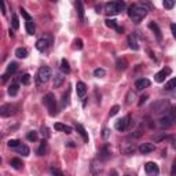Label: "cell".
<instances>
[{"mask_svg":"<svg viewBox=\"0 0 176 176\" xmlns=\"http://www.w3.org/2000/svg\"><path fill=\"white\" fill-rule=\"evenodd\" d=\"M17 151H18L19 154H22V155H25V157H28L29 155V153H30V150H29V147L26 145H19L18 147H17Z\"/></svg>","mask_w":176,"mask_h":176,"instance_id":"22","label":"cell"},{"mask_svg":"<svg viewBox=\"0 0 176 176\" xmlns=\"http://www.w3.org/2000/svg\"><path fill=\"white\" fill-rule=\"evenodd\" d=\"M162 4H164V7L168 8V10H171V8L175 7V2H174V0H165Z\"/></svg>","mask_w":176,"mask_h":176,"instance_id":"38","label":"cell"},{"mask_svg":"<svg viewBox=\"0 0 176 176\" xmlns=\"http://www.w3.org/2000/svg\"><path fill=\"white\" fill-rule=\"evenodd\" d=\"M19 145H21V142H19L18 139H10V140H8V146H10V147L17 149Z\"/></svg>","mask_w":176,"mask_h":176,"instance_id":"37","label":"cell"},{"mask_svg":"<svg viewBox=\"0 0 176 176\" xmlns=\"http://www.w3.org/2000/svg\"><path fill=\"white\" fill-rule=\"evenodd\" d=\"M110 135V131L107 130V128H103V132H102V136H103V139H107Z\"/></svg>","mask_w":176,"mask_h":176,"instance_id":"47","label":"cell"},{"mask_svg":"<svg viewBox=\"0 0 176 176\" xmlns=\"http://www.w3.org/2000/svg\"><path fill=\"white\" fill-rule=\"evenodd\" d=\"M135 99V94L132 92V91H130V92H128V98H127V103L130 105V103H132V101H134Z\"/></svg>","mask_w":176,"mask_h":176,"instance_id":"43","label":"cell"},{"mask_svg":"<svg viewBox=\"0 0 176 176\" xmlns=\"http://www.w3.org/2000/svg\"><path fill=\"white\" fill-rule=\"evenodd\" d=\"M175 88H176V77L171 78V80L165 84V90L166 91H172V90H175Z\"/></svg>","mask_w":176,"mask_h":176,"instance_id":"32","label":"cell"},{"mask_svg":"<svg viewBox=\"0 0 176 176\" xmlns=\"http://www.w3.org/2000/svg\"><path fill=\"white\" fill-rule=\"evenodd\" d=\"M91 172H92L94 176H101L102 172H103V166L101 165V162H96V161H92L91 164Z\"/></svg>","mask_w":176,"mask_h":176,"instance_id":"12","label":"cell"},{"mask_svg":"<svg viewBox=\"0 0 176 176\" xmlns=\"http://www.w3.org/2000/svg\"><path fill=\"white\" fill-rule=\"evenodd\" d=\"M54 128L55 131H61V132H65V134H72V127H69V125H65V124H61V122H55L54 124Z\"/></svg>","mask_w":176,"mask_h":176,"instance_id":"16","label":"cell"},{"mask_svg":"<svg viewBox=\"0 0 176 176\" xmlns=\"http://www.w3.org/2000/svg\"><path fill=\"white\" fill-rule=\"evenodd\" d=\"M13 28L14 29L19 28V19H18V17H17V14H13Z\"/></svg>","mask_w":176,"mask_h":176,"instance_id":"39","label":"cell"},{"mask_svg":"<svg viewBox=\"0 0 176 176\" xmlns=\"http://www.w3.org/2000/svg\"><path fill=\"white\" fill-rule=\"evenodd\" d=\"M168 135H160V136H154V142H161V140H165V139H168Z\"/></svg>","mask_w":176,"mask_h":176,"instance_id":"42","label":"cell"},{"mask_svg":"<svg viewBox=\"0 0 176 176\" xmlns=\"http://www.w3.org/2000/svg\"><path fill=\"white\" fill-rule=\"evenodd\" d=\"M76 131L81 135V138L84 139V142H88V134H87L86 128H84L83 125H81V124H76Z\"/></svg>","mask_w":176,"mask_h":176,"instance_id":"19","label":"cell"},{"mask_svg":"<svg viewBox=\"0 0 176 176\" xmlns=\"http://www.w3.org/2000/svg\"><path fill=\"white\" fill-rule=\"evenodd\" d=\"M34 30H36V26H34L33 19L26 21V32H28V34H34Z\"/></svg>","mask_w":176,"mask_h":176,"instance_id":"24","label":"cell"},{"mask_svg":"<svg viewBox=\"0 0 176 176\" xmlns=\"http://www.w3.org/2000/svg\"><path fill=\"white\" fill-rule=\"evenodd\" d=\"M95 10H96V13H101V6H96Z\"/></svg>","mask_w":176,"mask_h":176,"instance_id":"53","label":"cell"},{"mask_svg":"<svg viewBox=\"0 0 176 176\" xmlns=\"http://www.w3.org/2000/svg\"><path fill=\"white\" fill-rule=\"evenodd\" d=\"M10 165L13 166L14 169H21L22 168V162L19 158H13V160L10 161Z\"/></svg>","mask_w":176,"mask_h":176,"instance_id":"27","label":"cell"},{"mask_svg":"<svg viewBox=\"0 0 176 176\" xmlns=\"http://www.w3.org/2000/svg\"><path fill=\"white\" fill-rule=\"evenodd\" d=\"M147 98H149V96H147V95L142 96V98H140V101H139V106H142V105H143V103H145V102H146V101H147Z\"/></svg>","mask_w":176,"mask_h":176,"instance_id":"51","label":"cell"},{"mask_svg":"<svg viewBox=\"0 0 176 176\" xmlns=\"http://www.w3.org/2000/svg\"><path fill=\"white\" fill-rule=\"evenodd\" d=\"M51 175L52 176H63L62 172H61L59 169H57V168H51Z\"/></svg>","mask_w":176,"mask_h":176,"instance_id":"44","label":"cell"},{"mask_svg":"<svg viewBox=\"0 0 176 176\" xmlns=\"http://www.w3.org/2000/svg\"><path fill=\"white\" fill-rule=\"evenodd\" d=\"M42 131H43V135H44V136H46L47 139H48V138H50V131H48V128H46V127H44Z\"/></svg>","mask_w":176,"mask_h":176,"instance_id":"50","label":"cell"},{"mask_svg":"<svg viewBox=\"0 0 176 176\" xmlns=\"http://www.w3.org/2000/svg\"><path fill=\"white\" fill-rule=\"evenodd\" d=\"M125 8V3L124 2H109L105 4V11L109 15H116V14L121 13Z\"/></svg>","mask_w":176,"mask_h":176,"instance_id":"2","label":"cell"},{"mask_svg":"<svg viewBox=\"0 0 176 176\" xmlns=\"http://www.w3.org/2000/svg\"><path fill=\"white\" fill-rule=\"evenodd\" d=\"M149 28L153 30V33L155 34V39L158 40V42H161L162 40V33H161V29L158 28V25L155 22H149Z\"/></svg>","mask_w":176,"mask_h":176,"instance_id":"15","label":"cell"},{"mask_svg":"<svg viewBox=\"0 0 176 176\" xmlns=\"http://www.w3.org/2000/svg\"><path fill=\"white\" fill-rule=\"evenodd\" d=\"M26 139L30 140V142H36L37 140V132H34V131L28 132V134H26Z\"/></svg>","mask_w":176,"mask_h":176,"instance_id":"34","label":"cell"},{"mask_svg":"<svg viewBox=\"0 0 176 176\" xmlns=\"http://www.w3.org/2000/svg\"><path fill=\"white\" fill-rule=\"evenodd\" d=\"M21 83L23 84V86L30 84V74H29V73H25V74L21 76Z\"/></svg>","mask_w":176,"mask_h":176,"instance_id":"35","label":"cell"},{"mask_svg":"<svg viewBox=\"0 0 176 176\" xmlns=\"http://www.w3.org/2000/svg\"><path fill=\"white\" fill-rule=\"evenodd\" d=\"M18 91H19L18 84H11V86L8 87V95H10V96H15L17 94H18Z\"/></svg>","mask_w":176,"mask_h":176,"instance_id":"25","label":"cell"},{"mask_svg":"<svg viewBox=\"0 0 176 176\" xmlns=\"http://www.w3.org/2000/svg\"><path fill=\"white\" fill-rule=\"evenodd\" d=\"M171 176H176V158L172 162V169H171Z\"/></svg>","mask_w":176,"mask_h":176,"instance_id":"45","label":"cell"},{"mask_svg":"<svg viewBox=\"0 0 176 176\" xmlns=\"http://www.w3.org/2000/svg\"><path fill=\"white\" fill-rule=\"evenodd\" d=\"M67 146H69V147H74V145H73V142H67Z\"/></svg>","mask_w":176,"mask_h":176,"instance_id":"54","label":"cell"},{"mask_svg":"<svg viewBox=\"0 0 176 176\" xmlns=\"http://www.w3.org/2000/svg\"><path fill=\"white\" fill-rule=\"evenodd\" d=\"M150 84L151 83L149 78H139V80L135 81V88H136L138 91H142V90H145V88L150 87Z\"/></svg>","mask_w":176,"mask_h":176,"instance_id":"10","label":"cell"},{"mask_svg":"<svg viewBox=\"0 0 176 176\" xmlns=\"http://www.w3.org/2000/svg\"><path fill=\"white\" fill-rule=\"evenodd\" d=\"M63 80H65V77H63L62 74H57L54 78V88H59L61 86H62Z\"/></svg>","mask_w":176,"mask_h":176,"instance_id":"26","label":"cell"},{"mask_svg":"<svg viewBox=\"0 0 176 176\" xmlns=\"http://www.w3.org/2000/svg\"><path fill=\"white\" fill-rule=\"evenodd\" d=\"M118 111H120V106H118V105H114V106H113V107H111V109H110V113H109V116H110V117L116 116V114L118 113Z\"/></svg>","mask_w":176,"mask_h":176,"instance_id":"40","label":"cell"},{"mask_svg":"<svg viewBox=\"0 0 176 176\" xmlns=\"http://www.w3.org/2000/svg\"><path fill=\"white\" fill-rule=\"evenodd\" d=\"M146 15H147V8L143 4H132L128 7V17L132 19V22L139 23Z\"/></svg>","mask_w":176,"mask_h":176,"instance_id":"1","label":"cell"},{"mask_svg":"<svg viewBox=\"0 0 176 176\" xmlns=\"http://www.w3.org/2000/svg\"><path fill=\"white\" fill-rule=\"evenodd\" d=\"M172 124H174V120H172L169 116L161 117V118H160V127L161 128H169Z\"/></svg>","mask_w":176,"mask_h":176,"instance_id":"18","label":"cell"},{"mask_svg":"<svg viewBox=\"0 0 176 176\" xmlns=\"http://www.w3.org/2000/svg\"><path fill=\"white\" fill-rule=\"evenodd\" d=\"M69 95H70V90H67L62 95V107H66L69 105Z\"/></svg>","mask_w":176,"mask_h":176,"instance_id":"33","label":"cell"},{"mask_svg":"<svg viewBox=\"0 0 176 176\" xmlns=\"http://www.w3.org/2000/svg\"><path fill=\"white\" fill-rule=\"evenodd\" d=\"M94 76L95 77H105L106 72H105V69H95L94 70Z\"/></svg>","mask_w":176,"mask_h":176,"instance_id":"36","label":"cell"},{"mask_svg":"<svg viewBox=\"0 0 176 176\" xmlns=\"http://www.w3.org/2000/svg\"><path fill=\"white\" fill-rule=\"evenodd\" d=\"M15 55H17V58H19V59H25V58L28 57V50L19 47V48H17Z\"/></svg>","mask_w":176,"mask_h":176,"instance_id":"21","label":"cell"},{"mask_svg":"<svg viewBox=\"0 0 176 176\" xmlns=\"http://www.w3.org/2000/svg\"><path fill=\"white\" fill-rule=\"evenodd\" d=\"M154 149H155V146L153 143H143L139 147V151L142 154H149V153H151V151H154Z\"/></svg>","mask_w":176,"mask_h":176,"instance_id":"17","label":"cell"},{"mask_svg":"<svg viewBox=\"0 0 176 176\" xmlns=\"http://www.w3.org/2000/svg\"><path fill=\"white\" fill-rule=\"evenodd\" d=\"M51 77V69L48 66H43L37 72V83L39 84H46Z\"/></svg>","mask_w":176,"mask_h":176,"instance_id":"4","label":"cell"},{"mask_svg":"<svg viewBox=\"0 0 176 176\" xmlns=\"http://www.w3.org/2000/svg\"><path fill=\"white\" fill-rule=\"evenodd\" d=\"M105 23H106V26H107V28L116 29V30H117V29L120 28V26L117 25V21H116V19H110V18H107L106 21H105Z\"/></svg>","mask_w":176,"mask_h":176,"instance_id":"29","label":"cell"},{"mask_svg":"<svg viewBox=\"0 0 176 176\" xmlns=\"http://www.w3.org/2000/svg\"><path fill=\"white\" fill-rule=\"evenodd\" d=\"M117 69L118 70H125L127 69V66H128V63H127V61L122 58V59H117Z\"/></svg>","mask_w":176,"mask_h":176,"instance_id":"31","label":"cell"},{"mask_svg":"<svg viewBox=\"0 0 176 176\" xmlns=\"http://www.w3.org/2000/svg\"><path fill=\"white\" fill-rule=\"evenodd\" d=\"M17 110H18V107H17L15 105L7 103L0 107V114H2L3 117H10V116H13V114H15Z\"/></svg>","mask_w":176,"mask_h":176,"instance_id":"5","label":"cell"},{"mask_svg":"<svg viewBox=\"0 0 176 176\" xmlns=\"http://www.w3.org/2000/svg\"><path fill=\"white\" fill-rule=\"evenodd\" d=\"M19 11H21V14H22V17H23V18H25L26 19V21H32V18H30V15H29V14L28 13H26V10H25V8H19Z\"/></svg>","mask_w":176,"mask_h":176,"instance_id":"41","label":"cell"},{"mask_svg":"<svg viewBox=\"0 0 176 176\" xmlns=\"http://www.w3.org/2000/svg\"><path fill=\"white\" fill-rule=\"evenodd\" d=\"M76 8H77V14H78V18L80 21H84V8H83V3L81 2H76Z\"/></svg>","mask_w":176,"mask_h":176,"instance_id":"20","label":"cell"},{"mask_svg":"<svg viewBox=\"0 0 176 176\" xmlns=\"http://www.w3.org/2000/svg\"><path fill=\"white\" fill-rule=\"evenodd\" d=\"M2 13H3V15H6V13H7V11H6V3L2 4Z\"/></svg>","mask_w":176,"mask_h":176,"instance_id":"52","label":"cell"},{"mask_svg":"<svg viewBox=\"0 0 176 176\" xmlns=\"http://www.w3.org/2000/svg\"><path fill=\"white\" fill-rule=\"evenodd\" d=\"M47 153V140L43 139L40 142V147L37 149V155H44Z\"/></svg>","mask_w":176,"mask_h":176,"instance_id":"23","label":"cell"},{"mask_svg":"<svg viewBox=\"0 0 176 176\" xmlns=\"http://www.w3.org/2000/svg\"><path fill=\"white\" fill-rule=\"evenodd\" d=\"M169 117H171L174 121H176V107H174V109L169 111Z\"/></svg>","mask_w":176,"mask_h":176,"instance_id":"46","label":"cell"},{"mask_svg":"<svg viewBox=\"0 0 176 176\" xmlns=\"http://www.w3.org/2000/svg\"><path fill=\"white\" fill-rule=\"evenodd\" d=\"M43 103L48 107V113L50 116H57L58 109H57V102H55V98L51 92H48L46 96L43 98Z\"/></svg>","mask_w":176,"mask_h":176,"instance_id":"3","label":"cell"},{"mask_svg":"<svg viewBox=\"0 0 176 176\" xmlns=\"http://www.w3.org/2000/svg\"><path fill=\"white\" fill-rule=\"evenodd\" d=\"M175 149H176V146H175Z\"/></svg>","mask_w":176,"mask_h":176,"instance_id":"57","label":"cell"},{"mask_svg":"<svg viewBox=\"0 0 176 176\" xmlns=\"http://www.w3.org/2000/svg\"><path fill=\"white\" fill-rule=\"evenodd\" d=\"M76 92H77V96L78 98H84L87 94V86L83 83V81H78L76 84Z\"/></svg>","mask_w":176,"mask_h":176,"instance_id":"13","label":"cell"},{"mask_svg":"<svg viewBox=\"0 0 176 176\" xmlns=\"http://www.w3.org/2000/svg\"><path fill=\"white\" fill-rule=\"evenodd\" d=\"M130 120H131V116L130 114H127L125 117H122L121 120H118V121L116 122V130L117 131H120V132H122V131H125L128 128V125H130Z\"/></svg>","mask_w":176,"mask_h":176,"instance_id":"8","label":"cell"},{"mask_svg":"<svg viewBox=\"0 0 176 176\" xmlns=\"http://www.w3.org/2000/svg\"><path fill=\"white\" fill-rule=\"evenodd\" d=\"M145 171H146V174L150 175V176H157L158 174H160V168H158V165L155 162H151V161L145 165Z\"/></svg>","mask_w":176,"mask_h":176,"instance_id":"9","label":"cell"},{"mask_svg":"<svg viewBox=\"0 0 176 176\" xmlns=\"http://www.w3.org/2000/svg\"><path fill=\"white\" fill-rule=\"evenodd\" d=\"M61 70H62L63 73H70V66H69V62H67L66 59H62L61 61Z\"/></svg>","mask_w":176,"mask_h":176,"instance_id":"30","label":"cell"},{"mask_svg":"<svg viewBox=\"0 0 176 176\" xmlns=\"http://www.w3.org/2000/svg\"><path fill=\"white\" fill-rule=\"evenodd\" d=\"M48 46H50V42H48V39H46V37H42V39H39L36 42V48L42 52L46 51V50L48 48Z\"/></svg>","mask_w":176,"mask_h":176,"instance_id":"14","label":"cell"},{"mask_svg":"<svg viewBox=\"0 0 176 176\" xmlns=\"http://www.w3.org/2000/svg\"><path fill=\"white\" fill-rule=\"evenodd\" d=\"M17 70H18V63H15V62L8 63V66H7V74H13V73H15Z\"/></svg>","mask_w":176,"mask_h":176,"instance_id":"28","label":"cell"},{"mask_svg":"<svg viewBox=\"0 0 176 176\" xmlns=\"http://www.w3.org/2000/svg\"><path fill=\"white\" fill-rule=\"evenodd\" d=\"M128 46H130V48L134 50V51H138V50H139V43H138L136 34L132 33L128 36Z\"/></svg>","mask_w":176,"mask_h":176,"instance_id":"11","label":"cell"},{"mask_svg":"<svg viewBox=\"0 0 176 176\" xmlns=\"http://www.w3.org/2000/svg\"><path fill=\"white\" fill-rule=\"evenodd\" d=\"M168 107H169V102L166 99H161V101L154 102L153 106H151V110L154 113H161V111H165Z\"/></svg>","mask_w":176,"mask_h":176,"instance_id":"6","label":"cell"},{"mask_svg":"<svg viewBox=\"0 0 176 176\" xmlns=\"http://www.w3.org/2000/svg\"><path fill=\"white\" fill-rule=\"evenodd\" d=\"M74 43H76V47H77L78 50H81V48H83V42H81L80 39H77V40H76Z\"/></svg>","mask_w":176,"mask_h":176,"instance_id":"49","label":"cell"},{"mask_svg":"<svg viewBox=\"0 0 176 176\" xmlns=\"http://www.w3.org/2000/svg\"><path fill=\"white\" fill-rule=\"evenodd\" d=\"M171 73H172L171 67H164V69H161L158 73H155L154 80L157 81V83H162V81H165V77H168Z\"/></svg>","mask_w":176,"mask_h":176,"instance_id":"7","label":"cell"},{"mask_svg":"<svg viewBox=\"0 0 176 176\" xmlns=\"http://www.w3.org/2000/svg\"><path fill=\"white\" fill-rule=\"evenodd\" d=\"M111 176H117V172H116V171H113V172H111Z\"/></svg>","mask_w":176,"mask_h":176,"instance_id":"56","label":"cell"},{"mask_svg":"<svg viewBox=\"0 0 176 176\" xmlns=\"http://www.w3.org/2000/svg\"><path fill=\"white\" fill-rule=\"evenodd\" d=\"M171 32L174 34V37L176 39V23H171Z\"/></svg>","mask_w":176,"mask_h":176,"instance_id":"48","label":"cell"},{"mask_svg":"<svg viewBox=\"0 0 176 176\" xmlns=\"http://www.w3.org/2000/svg\"><path fill=\"white\" fill-rule=\"evenodd\" d=\"M8 33H10V37H14V32L11 30V29H10V30H8Z\"/></svg>","mask_w":176,"mask_h":176,"instance_id":"55","label":"cell"}]
</instances>
